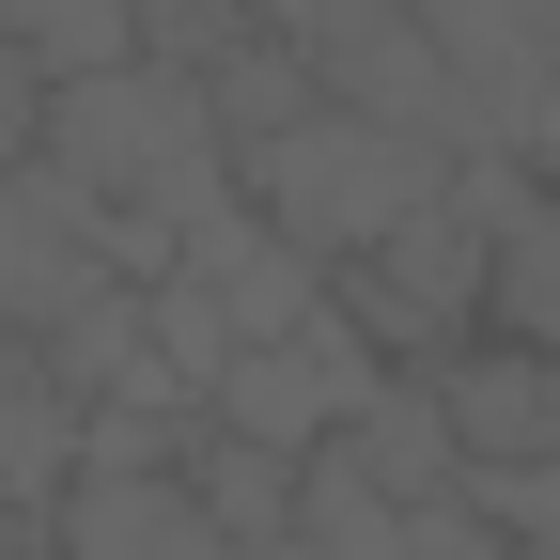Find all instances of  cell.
<instances>
[{
    "mask_svg": "<svg viewBox=\"0 0 560 560\" xmlns=\"http://www.w3.org/2000/svg\"><path fill=\"white\" fill-rule=\"evenodd\" d=\"M32 156L79 187L109 234H172V249H187V234L234 202V140H219V109H202V79H172V62H109V79H62Z\"/></svg>",
    "mask_w": 560,
    "mask_h": 560,
    "instance_id": "cell-1",
    "label": "cell"
},
{
    "mask_svg": "<svg viewBox=\"0 0 560 560\" xmlns=\"http://www.w3.org/2000/svg\"><path fill=\"white\" fill-rule=\"evenodd\" d=\"M234 202L296 265H374L420 202H452V156H420V140H389L359 109H312V125H280L265 156H234Z\"/></svg>",
    "mask_w": 560,
    "mask_h": 560,
    "instance_id": "cell-2",
    "label": "cell"
},
{
    "mask_svg": "<svg viewBox=\"0 0 560 560\" xmlns=\"http://www.w3.org/2000/svg\"><path fill=\"white\" fill-rule=\"evenodd\" d=\"M482 265H499V234H482L467 202H420L374 265H342V312H359V342L389 374H452L482 342Z\"/></svg>",
    "mask_w": 560,
    "mask_h": 560,
    "instance_id": "cell-3",
    "label": "cell"
},
{
    "mask_svg": "<svg viewBox=\"0 0 560 560\" xmlns=\"http://www.w3.org/2000/svg\"><path fill=\"white\" fill-rule=\"evenodd\" d=\"M420 47L467 94V156H499L560 109V0H420Z\"/></svg>",
    "mask_w": 560,
    "mask_h": 560,
    "instance_id": "cell-4",
    "label": "cell"
},
{
    "mask_svg": "<svg viewBox=\"0 0 560 560\" xmlns=\"http://www.w3.org/2000/svg\"><path fill=\"white\" fill-rule=\"evenodd\" d=\"M109 280H125V265H109V219H94L79 187H62L47 156H32V172H0V327H32V342H47L62 312H94Z\"/></svg>",
    "mask_w": 560,
    "mask_h": 560,
    "instance_id": "cell-5",
    "label": "cell"
},
{
    "mask_svg": "<svg viewBox=\"0 0 560 560\" xmlns=\"http://www.w3.org/2000/svg\"><path fill=\"white\" fill-rule=\"evenodd\" d=\"M452 202L499 234V265H482V327L529 342V359H560V187H514L499 156H452Z\"/></svg>",
    "mask_w": 560,
    "mask_h": 560,
    "instance_id": "cell-6",
    "label": "cell"
},
{
    "mask_svg": "<svg viewBox=\"0 0 560 560\" xmlns=\"http://www.w3.org/2000/svg\"><path fill=\"white\" fill-rule=\"evenodd\" d=\"M436 420L467 467H560V359H529V342H467V359L436 374Z\"/></svg>",
    "mask_w": 560,
    "mask_h": 560,
    "instance_id": "cell-7",
    "label": "cell"
},
{
    "mask_svg": "<svg viewBox=\"0 0 560 560\" xmlns=\"http://www.w3.org/2000/svg\"><path fill=\"white\" fill-rule=\"evenodd\" d=\"M202 109H219V140H234V156H265L280 125H312V109H327V79H312V62L280 47V32H249L219 79H202Z\"/></svg>",
    "mask_w": 560,
    "mask_h": 560,
    "instance_id": "cell-8",
    "label": "cell"
},
{
    "mask_svg": "<svg viewBox=\"0 0 560 560\" xmlns=\"http://www.w3.org/2000/svg\"><path fill=\"white\" fill-rule=\"evenodd\" d=\"M0 47L47 62V94L62 79H109V62H140V0H0Z\"/></svg>",
    "mask_w": 560,
    "mask_h": 560,
    "instance_id": "cell-9",
    "label": "cell"
},
{
    "mask_svg": "<svg viewBox=\"0 0 560 560\" xmlns=\"http://www.w3.org/2000/svg\"><path fill=\"white\" fill-rule=\"evenodd\" d=\"M32 140H47V62L0 47V172H32Z\"/></svg>",
    "mask_w": 560,
    "mask_h": 560,
    "instance_id": "cell-10",
    "label": "cell"
}]
</instances>
